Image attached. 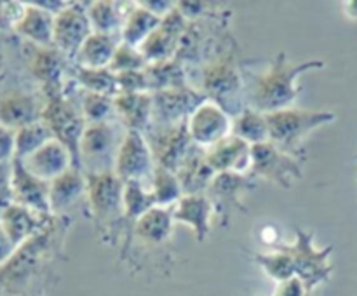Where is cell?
<instances>
[{"instance_id": "obj_4", "label": "cell", "mask_w": 357, "mask_h": 296, "mask_svg": "<svg viewBox=\"0 0 357 296\" xmlns=\"http://www.w3.org/2000/svg\"><path fill=\"white\" fill-rule=\"evenodd\" d=\"M201 93L206 100L222 107L230 117H236L244 110V82L237 68L234 52L218 54L202 68Z\"/></svg>"}, {"instance_id": "obj_40", "label": "cell", "mask_w": 357, "mask_h": 296, "mask_svg": "<svg viewBox=\"0 0 357 296\" xmlns=\"http://www.w3.org/2000/svg\"><path fill=\"white\" fill-rule=\"evenodd\" d=\"M146 66H149V61H146V58L138 47H132V45L121 42L117 45V51H115L108 68L114 73H121L129 72V70H145Z\"/></svg>"}, {"instance_id": "obj_14", "label": "cell", "mask_w": 357, "mask_h": 296, "mask_svg": "<svg viewBox=\"0 0 357 296\" xmlns=\"http://www.w3.org/2000/svg\"><path fill=\"white\" fill-rule=\"evenodd\" d=\"M187 28L188 21L174 6V9L167 16L162 17L155 31L143 42L139 51H142V54L145 56L149 63L174 59L178 56V51H180L181 40H183Z\"/></svg>"}, {"instance_id": "obj_9", "label": "cell", "mask_w": 357, "mask_h": 296, "mask_svg": "<svg viewBox=\"0 0 357 296\" xmlns=\"http://www.w3.org/2000/svg\"><path fill=\"white\" fill-rule=\"evenodd\" d=\"M257 185L258 181L248 173H218L213 178L206 195L220 218V225L229 226L236 212H248L243 204V194L257 188Z\"/></svg>"}, {"instance_id": "obj_30", "label": "cell", "mask_w": 357, "mask_h": 296, "mask_svg": "<svg viewBox=\"0 0 357 296\" xmlns=\"http://www.w3.org/2000/svg\"><path fill=\"white\" fill-rule=\"evenodd\" d=\"M126 3L110 2V0H98L87 3V17L91 21L94 33H110L124 24L129 9H121Z\"/></svg>"}, {"instance_id": "obj_43", "label": "cell", "mask_w": 357, "mask_h": 296, "mask_svg": "<svg viewBox=\"0 0 357 296\" xmlns=\"http://www.w3.org/2000/svg\"><path fill=\"white\" fill-rule=\"evenodd\" d=\"M208 3L204 2H178L176 9L180 10L187 21H195L208 13Z\"/></svg>"}, {"instance_id": "obj_42", "label": "cell", "mask_w": 357, "mask_h": 296, "mask_svg": "<svg viewBox=\"0 0 357 296\" xmlns=\"http://www.w3.org/2000/svg\"><path fill=\"white\" fill-rule=\"evenodd\" d=\"M307 295H310V293H307L305 286H303V282L300 281L296 275L295 277L288 279V281L279 282L274 293V296H307Z\"/></svg>"}, {"instance_id": "obj_45", "label": "cell", "mask_w": 357, "mask_h": 296, "mask_svg": "<svg viewBox=\"0 0 357 296\" xmlns=\"http://www.w3.org/2000/svg\"><path fill=\"white\" fill-rule=\"evenodd\" d=\"M14 145H16V139L13 138V134L9 131H6V129H0V159L9 157Z\"/></svg>"}, {"instance_id": "obj_12", "label": "cell", "mask_w": 357, "mask_h": 296, "mask_svg": "<svg viewBox=\"0 0 357 296\" xmlns=\"http://www.w3.org/2000/svg\"><path fill=\"white\" fill-rule=\"evenodd\" d=\"M152 150L145 134L139 131H126L124 139L119 146L117 157H115L114 173L122 181H142V178L153 173Z\"/></svg>"}, {"instance_id": "obj_18", "label": "cell", "mask_w": 357, "mask_h": 296, "mask_svg": "<svg viewBox=\"0 0 357 296\" xmlns=\"http://www.w3.org/2000/svg\"><path fill=\"white\" fill-rule=\"evenodd\" d=\"M215 212L211 201L206 194L183 195L173 205V219L188 225L199 242H204L211 232V216Z\"/></svg>"}, {"instance_id": "obj_38", "label": "cell", "mask_w": 357, "mask_h": 296, "mask_svg": "<svg viewBox=\"0 0 357 296\" xmlns=\"http://www.w3.org/2000/svg\"><path fill=\"white\" fill-rule=\"evenodd\" d=\"M80 104H82L80 110H82L87 122L110 120V117L115 111L114 98L107 96V94H98L86 91V93L82 94Z\"/></svg>"}, {"instance_id": "obj_48", "label": "cell", "mask_w": 357, "mask_h": 296, "mask_svg": "<svg viewBox=\"0 0 357 296\" xmlns=\"http://www.w3.org/2000/svg\"><path fill=\"white\" fill-rule=\"evenodd\" d=\"M307 296H312V295H307Z\"/></svg>"}, {"instance_id": "obj_26", "label": "cell", "mask_w": 357, "mask_h": 296, "mask_svg": "<svg viewBox=\"0 0 357 296\" xmlns=\"http://www.w3.org/2000/svg\"><path fill=\"white\" fill-rule=\"evenodd\" d=\"M117 38L110 33H94L82 44L80 51L77 52V66L84 68H108L114 58L117 45Z\"/></svg>"}, {"instance_id": "obj_10", "label": "cell", "mask_w": 357, "mask_h": 296, "mask_svg": "<svg viewBox=\"0 0 357 296\" xmlns=\"http://www.w3.org/2000/svg\"><path fill=\"white\" fill-rule=\"evenodd\" d=\"M155 166L176 171L181 160L194 146V141L188 132V120L173 125L152 124L145 132Z\"/></svg>"}, {"instance_id": "obj_47", "label": "cell", "mask_w": 357, "mask_h": 296, "mask_svg": "<svg viewBox=\"0 0 357 296\" xmlns=\"http://www.w3.org/2000/svg\"><path fill=\"white\" fill-rule=\"evenodd\" d=\"M356 159H357V152H356Z\"/></svg>"}, {"instance_id": "obj_34", "label": "cell", "mask_w": 357, "mask_h": 296, "mask_svg": "<svg viewBox=\"0 0 357 296\" xmlns=\"http://www.w3.org/2000/svg\"><path fill=\"white\" fill-rule=\"evenodd\" d=\"M38 115V108L35 104L33 98L30 96H14L3 101L0 107V117L10 127H24V125L33 124Z\"/></svg>"}, {"instance_id": "obj_17", "label": "cell", "mask_w": 357, "mask_h": 296, "mask_svg": "<svg viewBox=\"0 0 357 296\" xmlns=\"http://www.w3.org/2000/svg\"><path fill=\"white\" fill-rule=\"evenodd\" d=\"M206 159L216 174L246 173L251 167V145L230 134L218 145L206 150Z\"/></svg>"}, {"instance_id": "obj_19", "label": "cell", "mask_w": 357, "mask_h": 296, "mask_svg": "<svg viewBox=\"0 0 357 296\" xmlns=\"http://www.w3.org/2000/svg\"><path fill=\"white\" fill-rule=\"evenodd\" d=\"M174 173L180 180L183 195L206 194L213 178L216 176V173L206 159V150L195 145L188 150V153Z\"/></svg>"}, {"instance_id": "obj_13", "label": "cell", "mask_w": 357, "mask_h": 296, "mask_svg": "<svg viewBox=\"0 0 357 296\" xmlns=\"http://www.w3.org/2000/svg\"><path fill=\"white\" fill-rule=\"evenodd\" d=\"M153 94V120L157 125H173L188 120L195 108L204 103L206 96L192 86L157 91Z\"/></svg>"}, {"instance_id": "obj_37", "label": "cell", "mask_w": 357, "mask_h": 296, "mask_svg": "<svg viewBox=\"0 0 357 296\" xmlns=\"http://www.w3.org/2000/svg\"><path fill=\"white\" fill-rule=\"evenodd\" d=\"M49 139H52V134L44 122H33L30 125H24L16 136L17 155L26 159L31 153L37 152L40 146H44Z\"/></svg>"}, {"instance_id": "obj_31", "label": "cell", "mask_w": 357, "mask_h": 296, "mask_svg": "<svg viewBox=\"0 0 357 296\" xmlns=\"http://www.w3.org/2000/svg\"><path fill=\"white\" fill-rule=\"evenodd\" d=\"M232 134L250 143L251 146L268 141L267 115L255 108L246 107L232 118Z\"/></svg>"}, {"instance_id": "obj_39", "label": "cell", "mask_w": 357, "mask_h": 296, "mask_svg": "<svg viewBox=\"0 0 357 296\" xmlns=\"http://www.w3.org/2000/svg\"><path fill=\"white\" fill-rule=\"evenodd\" d=\"M33 70L40 80L47 84L49 89H58L59 77H61V59L58 52L51 49H42L40 54L33 61Z\"/></svg>"}, {"instance_id": "obj_23", "label": "cell", "mask_w": 357, "mask_h": 296, "mask_svg": "<svg viewBox=\"0 0 357 296\" xmlns=\"http://www.w3.org/2000/svg\"><path fill=\"white\" fill-rule=\"evenodd\" d=\"M87 192L86 173L79 167H72L65 174L49 183V205L51 212H63Z\"/></svg>"}, {"instance_id": "obj_27", "label": "cell", "mask_w": 357, "mask_h": 296, "mask_svg": "<svg viewBox=\"0 0 357 296\" xmlns=\"http://www.w3.org/2000/svg\"><path fill=\"white\" fill-rule=\"evenodd\" d=\"M160 21H162V17L152 14L149 9L139 6V3H135L129 9L124 24H122L121 42L139 49L143 45V42L155 31Z\"/></svg>"}, {"instance_id": "obj_36", "label": "cell", "mask_w": 357, "mask_h": 296, "mask_svg": "<svg viewBox=\"0 0 357 296\" xmlns=\"http://www.w3.org/2000/svg\"><path fill=\"white\" fill-rule=\"evenodd\" d=\"M251 260L257 265H260L265 270V274L279 282L288 281V279L295 277V265H293L291 256L286 251L275 249L274 253H248Z\"/></svg>"}, {"instance_id": "obj_2", "label": "cell", "mask_w": 357, "mask_h": 296, "mask_svg": "<svg viewBox=\"0 0 357 296\" xmlns=\"http://www.w3.org/2000/svg\"><path fill=\"white\" fill-rule=\"evenodd\" d=\"M337 120V115L330 110H303V108H284L267 114L268 141L282 152L303 160L305 139L316 129Z\"/></svg>"}, {"instance_id": "obj_16", "label": "cell", "mask_w": 357, "mask_h": 296, "mask_svg": "<svg viewBox=\"0 0 357 296\" xmlns=\"http://www.w3.org/2000/svg\"><path fill=\"white\" fill-rule=\"evenodd\" d=\"M23 166L33 176L51 183L52 180H56V178L65 174L68 169L75 167V164H73V157L68 152V148L61 145L58 139L52 138L44 146H40L37 152L26 157Z\"/></svg>"}, {"instance_id": "obj_32", "label": "cell", "mask_w": 357, "mask_h": 296, "mask_svg": "<svg viewBox=\"0 0 357 296\" xmlns=\"http://www.w3.org/2000/svg\"><path fill=\"white\" fill-rule=\"evenodd\" d=\"M152 195L160 208H171L183 197L181 183L174 171L155 166L152 173Z\"/></svg>"}, {"instance_id": "obj_20", "label": "cell", "mask_w": 357, "mask_h": 296, "mask_svg": "<svg viewBox=\"0 0 357 296\" xmlns=\"http://www.w3.org/2000/svg\"><path fill=\"white\" fill-rule=\"evenodd\" d=\"M115 114L126 131H139L145 134L153 120V94H119L114 98Z\"/></svg>"}, {"instance_id": "obj_21", "label": "cell", "mask_w": 357, "mask_h": 296, "mask_svg": "<svg viewBox=\"0 0 357 296\" xmlns=\"http://www.w3.org/2000/svg\"><path fill=\"white\" fill-rule=\"evenodd\" d=\"M49 230H45L44 233H37L31 239H28L23 244L20 251H17L16 258H10V263L6 270V281L7 284L13 286L17 284L20 281L28 279V275L33 274V270L37 268V265L40 263L42 256L47 251L49 247Z\"/></svg>"}, {"instance_id": "obj_6", "label": "cell", "mask_w": 357, "mask_h": 296, "mask_svg": "<svg viewBox=\"0 0 357 296\" xmlns=\"http://www.w3.org/2000/svg\"><path fill=\"white\" fill-rule=\"evenodd\" d=\"M42 118L51 131L52 138L68 148L73 157V164L80 169L79 146L87 125L82 110L66 100L65 94L61 93V87H58V89H49L47 107L42 111Z\"/></svg>"}, {"instance_id": "obj_49", "label": "cell", "mask_w": 357, "mask_h": 296, "mask_svg": "<svg viewBox=\"0 0 357 296\" xmlns=\"http://www.w3.org/2000/svg\"><path fill=\"white\" fill-rule=\"evenodd\" d=\"M251 296H253V295H251Z\"/></svg>"}, {"instance_id": "obj_1", "label": "cell", "mask_w": 357, "mask_h": 296, "mask_svg": "<svg viewBox=\"0 0 357 296\" xmlns=\"http://www.w3.org/2000/svg\"><path fill=\"white\" fill-rule=\"evenodd\" d=\"M324 61L321 59H309V61L293 63L288 59L284 51L279 52L268 65L267 72L251 73L250 93H248V107L272 114V111L291 108L296 98L300 96L302 87L298 86V79L312 70H323Z\"/></svg>"}, {"instance_id": "obj_46", "label": "cell", "mask_w": 357, "mask_h": 296, "mask_svg": "<svg viewBox=\"0 0 357 296\" xmlns=\"http://www.w3.org/2000/svg\"><path fill=\"white\" fill-rule=\"evenodd\" d=\"M344 13L349 20L357 21V0H349V2H344Z\"/></svg>"}, {"instance_id": "obj_33", "label": "cell", "mask_w": 357, "mask_h": 296, "mask_svg": "<svg viewBox=\"0 0 357 296\" xmlns=\"http://www.w3.org/2000/svg\"><path fill=\"white\" fill-rule=\"evenodd\" d=\"M77 82L89 93L107 94V96H119L117 75L110 68H84V66H75L73 73Z\"/></svg>"}, {"instance_id": "obj_22", "label": "cell", "mask_w": 357, "mask_h": 296, "mask_svg": "<svg viewBox=\"0 0 357 296\" xmlns=\"http://www.w3.org/2000/svg\"><path fill=\"white\" fill-rule=\"evenodd\" d=\"M14 192L24 208H33L38 212H51L49 205V181L33 176L21 160L14 169Z\"/></svg>"}, {"instance_id": "obj_15", "label": "cell", "mask_w": 357, "mask_h": 296, "mask_svg": "<svg viewBox=\"0 0 357 296\" xmlns=\"http://www.w3.org/2000/svg\"><path fill=\"white\" fill-rule=\"evenodd\" d=\"M93 35L87 17V3L72 2L54 17V45L68 58L75 59L84 42Z\"/></svg>"}, {"instance_id": "obj_7", "label": "cell", "mask_w": 357, "mask_h": 296, "mask_svg": "<svg viewBox=\"0 0 357 296\" xmlns=\"http://www.w3.org/2000/svg\"><path fill=\"white\" fill-rule=\"evenodd\" d=\"M124 134L121 136L117 125L112 120L87 122L79 146L80 169L84 173L114 171L115 157Z\"/></svg>"}, {"instance_id": "obj_5", "label": "cell", "mask_w": 357, "mask_h": 296, "mask_svg": "<svg viewBox=\"0 0 357 296\" xmlns=\"http://www.w3.org/2000/svg\"><path fill=\"white\" fill-rule=\"evenodd\" d=\"M275 249H282L291 256L295 265V275L303 282L307 293H312L317 286L324 284L333 275V263L331 254L335 247H316L314 244V232L303 226H295V242L279 244Z\"/></svg>"}, {"instance_id": "obj_11", "label": "cell", "mask_w": 357, "mask_h": 296, "mask_svg": "<svg viewBox=\"0 0 357 296\" xmlns=\"http://www.w3.org/2000/svg\"><path fill=\"white\" fill-rule=\"evenodd\" d=\"M188 132L199 148H211L232 134V117L213 101L206 100L188 117Z\"/></svg>"}, {"instance_id": "obj_24", "label": "cell", "mask_w": 357, "mask_h": 296, "mask_svg": "<svg viewBox=\"0 0 357 296\" xmlns=\"http://www.w3.org/2000/svg\"><path fill=\"white\" fill-rule=\"evenodd\" d=\"M155 198L152 192H146L143 188L142 181H126L124 183V228L128 232L126 237V249L122 251V258L128 254L131 246V237L135 233V225L146 211L155 208Z\"/></svg>"}, {"instance_id": "obj_28", "label": "cell", "mask_w": 357, "mask_h": 296, "mask_svg": "<svg viewBox=\"0 0 357 296\" xmlns=\"http://www.w3.org/2000/svg\"><path fill=\"white\" fill-rule=\"evenodd\" d=\"M54 14L37 6H26L23 17L17 23V31L40 45L54 44Z\"/></svg>"}, {"instance_id": "obj_3", "label": "cell", "mask_w": 357, "mask_h": 296, "mask_svg": "<svg viewBox=\"0 0 357 296\" xmlns=\"http://www.w3.org/2000/svg\"><path fill=\"white\" fill-rule=\"evenodd\" d=\"M87 198L96 226L110 235L115 246L119 232L124 228V181L114 173H86Z\"/></svg>"}, {"instance_id": "obj_8", "label": "cell", "mask_w": 357, "mask_h": 296, "mask_svg": "<svg viewBox=\"0 0 357 296\" xmlns=\"http://www.w3.org/2000/svg\"><path fill=\"white\" fill-rule=\"evenodd\" d=\"M248 174L257 181H271L284 190H291L295 181L303 178V166L302 160L267 141L251 146V167Z\"/></svg>"}, {"instance_id": "obj_29", "label": "cell", "mask_w": 357, "mask_h": 296, "mask_svg": "<svg viewBox=\"0 0 357 296\" xmlns=\"http://www.w3.org/2000/svg\"><path fill=\"white\" fill-rule=\"evenodd\" d=\"M145 73L146 79H149L150 93L190 86L187 80V73H185L183 61L178 58L167 59V61L149 63Z\"/></svg>"}, {"instance_id": "obj_44", "label": "cell", "mask_w": 357, "mask_h": 296, "mask_svg": "<svg viewBox=\"0 0 357 296\" xmlns=\"http://www.w3.org/2000/svg\"><path fill=\"white\" fill-rule=\"evenodd\" d=\"M138 3L159 17L167 16V14L174 9V6H176V3L166 2V0H159V2H157V0H145V2H138Z\"/></svg>"}, {"instance_id": "obj_41", "label": "cell", "mask_w": 357, "mask_h": 296, "mask_svg": "<svg viewBox=\"0 0 357 296\" xmlns=\"http://www.w3.org/2000/svg\"><path fill=\"white\" fill-rule=\"evenodd\" d=\"M115 75H117L119 94L150 93L145 70H129V72H121L115 73Z\"/></svg>"}, {"instance_id": "obj_25", "label": "cell", "mask_w": 357, "mask_h": 296, "mask_svg": "<svg viewBox=\"0 0 357 296\" xmlns=\"http://www.w3.org/2000/svg\"><path fill=\"white\" fill-rule=\"evenodd\" d=\"M173 205L160 208L155 205L146 211L135 225V235L146 244H164L173 232Z\"/></svg>"}, {"instance_id": "obj_35", "label": "cell", "mask_w": 357, "mask_h": 296, "mask_svg": "<svg viewBox=\"0 0 357 296\" xmlns=\"http://www.w3.org/2000/svg\"><path fill=\"white\" fill-rule=\"evenodd\" d=\"M38 226L40 225L33 218V215L26 208H21V205L9 208L6 211V215H3V232L9 235L14 246L23 242L26 237L33 235Z\"/></svg>"}]
</instances>
